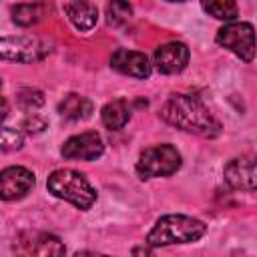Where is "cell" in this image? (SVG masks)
<instances>
[{"mask_svg": "<svg viewBox=\"0 0 257 257\" xmlns=\"http://www.w3.org/2000/svg\"><path fill=\"white\" fill-rule=\"evenodd\" d=\"M46 126H48L46 118L40 116V114H36V112H28V116H26V118L22 120V124H20L22 133H26V135H40Z\"/></svg>", "mask_w": 257, "mask_h": 257, "instance_id": "obj_21", "label": "cell"}, {"mask_svg": "<svg viewBox=\"0 0 257 257\" xmlns=\"http://www.w3.org/2000/svg\"><path fill=\"white\" fill-rule=\"evenodd\" d=\"M191 58V50L181 40H171L155 48L153 54V66L159 74H179L187 68Z\"/></svg>", "mask_w": 257, "mask_h": 257, "instance_id": "obj_8", "label": "cell"}, {"mask_svg": "<svg viewBox=\"0 0 257 257\" xmlns=\"http://www.w3.org/2000/svg\"><path fill=\"white\" fill-rule=\"evenodd\" d=\"M64 12H66L70 24L80 32H88L96 26L98 10L88 0H68L64 6Z\"/></svg>", "mask_w": 257, "mask_h": 257, "instance_id": "obj_13", "label": "cell"}, {"mask_svg": "<svg viewBox=\"0 0 257 257\" xmlns=\"http://www.w3.org/2000/svg\"><path fill=\"white\" fill-rule=\"evenodd\" d=\"M50 12V6L46 2H22L12 6L10 14H12V22L20 28H28L38 24L40 20L46 18V14Z\"/></svg>", "mask_w": 257, "mask_h": 257, "instance_id": "obj_15", "label": "cell"}, {"mask_svg": "<svg viewBox=\"0 0 257 257\" xmlns=\"http://www.w3.org/2000/svg\"><path fill=\"white\" fill-rule=\"evenodd\" d=\"M48 52H50V46L36 36H28V34L0 36V60L32 64L42 60Z\"/></svg>", "mask_w": 257, "mask_h": 257, "instance_id": "obj_6", "label": "cell"}, {"mask_svg": "<svg viewBox=\"0 0 257 257\" xmlns=\"http://www.w3.org/2000/svg\"><path fill=\"white\" fill-rule=\"evenodd\" d=\"M8 112H10V106H8V100L2 94V78H0V122L8 116Z\"/></svg>", "mask_w": 257, "mask_h": 257, "instance_id": "obj_22", "label": "cell"}, {"mask_svg": "<svg viewBox=\"0 0 257 257\" xmlns=\"http://www.w3.org/2000/svg\"><path fill=\"white\" fill-rule=\"evenodd\" d=\"M110 68L133 78H149L153 72V64L145 52L128 50V48H116L110 54Z\"/></svg>", "mask_w": 257, "mask_h": 257, "instance_id": "obj_11", "label": "cell"}, {"mask_svg": "<svg viewBox=\"0 0 257 257\" xmlns=\"http://www.w3.org/2000/svg\"><path fill=\"white\" fill-rule=\"evenodd\" d=\"M181 165H183V157L177 151V147L169 143H161V145H153L141 151L137 165H135V173L143 181L171 177L181 169Z\"/></svg>", "mask_w": 257, "mask_h": 257, "instance_id": "obj_4", "label": "cell"}, {"mask_svg": "<svg viewBox=\"0 0 257 257\" xmlns=\"http://www.w3.org/2000/svg\"><path fill=\"white\" fill-rule=\"evenodd\" d=\"M161 118L179 131L199 135L205 139H213L221 133V122L197 94H169V98L161 106Z\"/></svg>", "mask_w": 257, "mask_h": 257, "instance_id": "obj_1", "label": "cell"}, {"mask_svg": "<svg viewBox=\"0 0 257 257\" xmlns=\"http://www.w3.org/2000/svg\"><path fill=\"white\" fill-rule=\"evenodd\" d=\"M46 189L52 197L70 203L80 211H88L96 203V191L90 181L74 169H56L46 179Z\"/></svg>", "mask_w": 257, "mask_h": 257, "instance_id": "obj_3", "label": "cell"}, {"mask_svg": "<svg viewBox=\"0 0 257 257\" xmlns=\"http://www.w3.org/2000/svg\"><path fill=\"white\" fill-rule=\"evenodd\" d=\"M58 114L62 118H68V120H84L92 114L94 106H92V100L78 94V92H68L64 94V98L58 102L56 106Z\"/></svg>", "mask_w": 257, "mask_h": 257, "instance_id": "obj_14", "label": "cell"}, {"mask_svg": "<svg viewBox=\"0 0 257 257\" xmlns=\"http://www.w3.org/2000/svg\"><path fill=\"white\" fill-rule=\"evenodd\" d=\"M207 233V225L191 215L171 213L163 215L155 221L151 231L147 233V241L151 247H167V245H181V243H195Z\"/></svg>", "mask_w": 257, "mask_h": 257, "instance_id": "obj_2", "label": "cell"}, {"mask_svg": "<svg viewBox=\"0 0 257 257\" xmlns=\"http://www.w3.org/2000/svg\"><path fill=\"white\" fill-rule=\"evenodd\" d=\"M223 179L233 191H255V159L251 155L231 159L223 169Z\"/></svg>", "mask_w": 257, "mask_h": 257, "instance_id": "obj_12", "label": "cell"}, {"mask_svg": "<svg viewBox=\"0 0 257 257\" xmlns=\"http://www.w3.org/2000/svg\"><path fill=\"white\" fill-rule=\"evenodd\" d=\"M24 147V135L22 131L0 126V153H14Z\"/></svg>", "mask_w": 257, "mask_h": 257, "instance_id": "obj_20", "label": "cell"}, {"mask_svg": "<svg viewBox=\"0 0 257 257\" xmlns=\"http://www.w3.org/2000/svg\"><path fill=\"white\" fill-rule=\"evenodd\" d=\"M201 8L223 22H233L239 16V6L235 0H201Z\"/></svg>", "mask_w": 257, "mask_h": 257, "instance_id": "obj_17", "label": "cell"}, {"mask_svg": "<svg viewBox=\"0 0 257 257\" xmlns=\"http://www.w3.org/2000/svg\"><path fill=\"white\" fill-rule=\"evenodd\" d=\"M104 153V141L96 131H84L78 135L68 137L62 147L60 155L66 161H96Z\"/></svg>", "mask_w": 257, "mask_h": 257, "instance_id": "obj_7", "label": "cell"}, {"mask_svg": "<svg viewBox=\"0 0 257 257\" xmlns=\"http://www.w3.org/2000/svg\"><path fill=\"white\" fill-rule=\"evenodd\" d=\"M16 104L24 112H36L44 104V92L34 86H24L16 92Z\"/></svg>", "mask_w": 257, "mask_h": 257, "instance_id": "obj_19", "label": "cell"}, {"mask_svg": "<svg viewBox=\"0 0 257 257\" xmlns=\"http://www.w3.org/2000/svg\"><path fill=\"white\" fill-rule=\"evenodd\" d=\"M215 42L243 62H253L255 58V30L251 22H227L217 30Z\"/></svg>", "mask_w": 257, "mask_h": 257, "instance_id": "obj_5", "label": "cell"}, {"mask_svg": "<svg viewBox=\"0 0 257 257\" xmlns=\"http://www.w3.org/2000/svg\"><path fill=\"white\" fill-rule=\"evenodd\" d=\"M36 177L30 169L12 165L0 171V201H18L34 189Z\"/></svg>", "mask_w": 257, "mask_h": 257, "instance_id": "obj_9", "label": "cell"}, {"mask_svg": "<svg viewBox=\"0 0 257 257\" xmlns=\"http://www.w3.org/2000/svg\"><path fill=\"white\" fill-rule=\"evenodd\" d=\"M106 24L112 28H122L133 20V6L128 0H110L106 4Z\"/></svg>", "mask_w": 257, "mask_h": 257, "instance_id": "obj_18", "label": "cell"}, {"mask_svg": "<svg viewBox=\"0 0 257 257\" xmlns=\"http://www.w3.org/2000/svg\"><path fill=\"white\" fill-rule=\"evenodd\" d=\"M167 2H185V0H167Z\"/></svg>", "mask_w": 257, "mask_h": 257, "instance_id": "obj_24", "label": "cell"}, {"mask_svg": "<svg viewBox=\"0 0 257 257\" xmlns=\"http://www.w3.org/2000/svg\"><path fill=\"white\" fill-rule=\"evenodd\" d=\"M14 251L22 253V255H64L66 247L64 243L52 235V233H44V231H26L18 235V241H14Z\"/></svg>", "mask_w": 257, "mask_h": 257, "instance_id": "obj_10", "label": "cell"}, {"mask_svg": "<svg viewBox=\"0 0 257 257\" xmlns=\"http://www.w3.org/2000/svg\"><path fill=\"white\" fill-rule=\"evenodd\" d=\"M100 120L108 131H120L131 120V106L124 98L106 102L100 108Z\"/></svg>", "mask_w": 257, "mask_h": 257, "instance_id": "obj_16", "label": "cell"}, {"mask_svg": "<svg viewBox=\"0 0 257 257\" xmlns=\"http://www.w3.org/2000/svg\"><path fill=\"white\" fill-rule=\"evenodd\" d=\"M153 251H155V247H151L149 243H147L145 247H135V249H133V253H135V255H139V253H143V255H151Z\"/></svg>", "mask_w": 257, "mask_h": 257, "instance_id": "obj_23", "label": "cell"}]
</instances>
